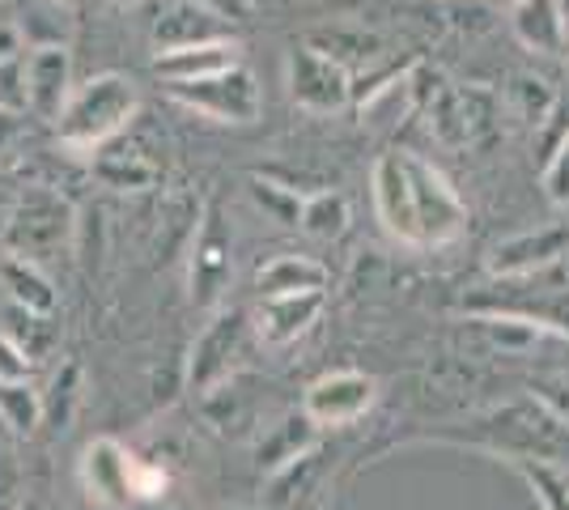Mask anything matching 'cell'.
<instances>
[{
    "label": "cell",
    "instance_id": "484cf974",
    "mask_svg": "<svg viewBox=\"0 0 569 510\" xmlns=\"http://www.w3.org/2000/svg\"><path fill=\"white\" fill-rule=\"evenodd\" d=\"M0 426L18 438L39 434V426H43V391L34 388L30 379L0 383Z\"/></svg>",
    "mask_w": 569,
    "mask_h": 510
},
{
    "label": "cell",
    "instance_id": "f1b7e54d",
    "mask_svg": "<svg viewBox=\"0 0 569 510\" xmlns=\"http://www.w3.org/2000/svg\"><path fill=\"white\" fill-rule=\"evenodd\" d=\"M302 230L310 239H323L332 243L349 230V200L340 192H315L307 196V209H302Z\"/></svg>",
    "mask_w": 569,
    "mask_h": 510
},
{
    "label": "cell",
    "instance_id": "8992f818",
    "mask_svg": "<svg viewBox=\"0 0 569 510\" xmlns=\"http://www.w3.org/2000/svg\"><path fill=\"white\" fill-rule=\"evenodd\" d=\"M403 174H408V192H412V213H417V239L421 247H447L463 234L468 226V209L459 192L451 188V179L442 170L426 162L421 153L400 149Z\"/></svg>",
    "mask_w": 569,
    "mask_h": 510
},
{
    "label": "cell",
    "instance_id": "ab89813d",
    "mask_svg": "<svg viewBox=\"0 0 569 510\" xmlns=\"http://www.w3.org/2000/svg\"><path fill=\"white\" fill-rule=\"evenodd\" d=\"M18 132V116H9V111H0V149L9 146V137Z\"/></svg>",
    "mask_w": 569,
    "mask_h": 510
},
{
    "label": "cell",
    "instance_id": "d6a6232c",
    "mask_svg": "<svg viewBox=\"0 0 569 510\" xmlns=\"http://www.w3.org/2000/svg\"><path fill=\"white\" fill-rule=\"evenodd\" d=\"M0 111H9V116L26 111V56L0 64Z\"/></svg>",
    "mask_w": 569,
    "mask_h": 510
},
{
    "label": "cell",
    "instance_id": "8d00e7d4",
    "mask_svg": "<svg viewBox=\"0 0 569 510\" xmlns=\"http://www.w3.org/2000/svg\"><path fill=\"white\" fill-rule=\"evenodd\" d=\"M22 507V477H18V463L9 451H0V510H18Z\"/></svg>",
    "mask_w": 569,
    "mask_h": 510
},
{
    "label": "cell",
    "instance_id": "5bb4252c",
    "mask_svg": "<svg viewBox=\"0 0 569 510\" xmlns=\"http://www.w3.org/2000/svg\"><path fill=\"white\" fill-rule=\"evenodd\" d=\"M375 209H379L382 230L403 247H421L417 239V213H412V192H408V174H403L400 149L382 153L375 162Z\"/></svg>",
    "mask_w": 569,
    "mask_h": 510
},
{
    "label": "cell",
    "instance_id": "ac0fdd59",
    "mask_svg": "<svg viewBox=\"0 0 569 510\" xmlns=\"http://www.w3.org/2000/svg\"><path fill=\"white\" fill-rule=\"evenodd\" d=\"M319 311H323V293H289V298H260L251 319H256V332L263 344L281 349V344L307 337Z\"/></svg>",
    "mask_w": 569,
    "mask_h": 510
},
{
    "label": "cell",
    "instance_id": "9a60e30c",
    "mask_svg": "<svg viewBox=\"0 0 569 510\" xmlns=\"http://www.w3.org/2000/svg\"><path fill=\"white\" fill-rule=\"evenodd\" d=\"M128 447L119 438H94L81 451V481L98 498L102 507H128L132 502V486H128Z\"/></svg>",
    "mask_w": 569,
    "mask_h": 510
},
{
    "label": "cell",
    "instance_id": "836d02e7",
    "mask_svg": "<svg viewBox=\"0 0 569 510\" xmlns=\"http://www.w3.org/2000/svg\"><path fill=\"white\" fill-rule=\"evenodd\" d=\"M569 137V102H557L552 107V116H548L540 128H536V149H540V167H545L548 158L557 153V149L566 146Z\"/></svg>",
    "mask_w": 569,
    "mask_h": 510
},
{
    "label": "cell",
    "instance_id": "74e56055",
    "mask_svg": "<svg viewBox=\"0 0 569 510\" xmlns=\"http://www.w3.org/2000/svg\"><path fill=\"white\" fill-rule=\"evenodd\" d=\"M196 4H204V9H213L217 18H226V22H242L247 18V0H196Z\"/></svg>",
    "mask_w": 569,
    "mask_h": 510
},
{
    "label": "cell",
    "instance_id": "6da1fadb",
    "mask_svg": "<svg viewBox=\"0 0 569 510\" xmlns=\"http://www.w3.org/2000/svg\"><path fill=\"white\" fill-rule=\"evenodd\" d=\"M403 447H459V451H485L506 463H569V421L545 396H515L485 413H472L455 426L429 430V434L403 438Z\"/></svg>",
    "mask_w": 569,
    "mask_h": 510
},
{
    "label": "cell",
    "instance_id": "4fadbf2b",
    "mask_svg": "<svg viewBox=\"0 0 569 510\" xmlns=\"http://www.w3.org/2000/svg\"><path fill=\"white\" fill-rule=\"evenodd\" d=\"M72 56L64 43H39L26 56V111L56 123L72 98Z\"/></svg>",
    "mask_w": 569,
    "mask_h": 510
},
{
    "label": "cell",
    "instance_id": "e0dca14e",
    "mask_svg": "<svg viewBox=\"0 0 569 510\" xmlns=\"http://www.w3.org/2000/svg\"><path fill=\"white\" fill-rule=\"evenodd\" d=\"M238 64H242V48L234 39H217V43L162 51L153 60V73L162 77L167 86H188V81H204V77H217L226 69H238Z\"/></svg>",
    "mask_w": 569,
    "mask_h": 510
},
{
    "label": "cell",
    "instance_id": "f546056e",
    "mask_svg": "<svg viewBox=\"0 0 569 510\" xmlns=\"http://www.w3.org/2000/svg\"><path fill=\"white\" fill-rule=\"evenodd\" d=\"M557 102H561V98H557V90L548 86L545 77L522 73V77L510 81V107H515V116H519L531 132L552 116V107H557Z\"/></svg>",
    "mask_w": 569,
    "mask_h": 510
},
{
    "label": "cell",
    "instance_id": "7c38bea8",
    "mask_svg": "<svg viewBox=\"0 0 569 510\" xmlns=\"http://www.w3.org/2000/svg\"><path fill=\"white\" fill-rule=\"evenodd\" d=\"M489 277L515 281V277H536L548 268L569 264V226H540V230H522L493 243L489 251Z\"/></svg>",
    "mask_w": 569,
    "mask_h": 510
},
{
    "label": "cell",
    "instance_id": "4316f807",
    "mask_svg": "<svg viewBox=\"0 0 569 510\" xmlns=\"http://www.w3.org/2000/svg\"><path fill=\"white\" fill-rule=\"evenodd\" d=\"M247 196L256 200V209H263L277 226H302V209H307V196L293 183H281L272 174H251L247 179Z\"/></svg>",
    "mask_w": 569,
    "mask_h": 510
},
{
    "label": "cell",
    "instance_id": "e575fe53",
    "mask_svg": "<svg viewBox=\"0 0 569 510\" xmlns=\"http://www.w3.org/2000/svg\"><path fill=\"white\" fill-rule=\"evenodd\" d=\"M540 183H545V196L552 204H569V137L566 146L540 167Z\"/></svg>",
    "mask_w": 569,
    "mask_h": 510
},
{
    "label": "cell",
    "instance_id": "7bdbcfd3",
    "mask_svg": "<svg viewBox=\"0 0 569 510\" xmlns=\"http://www.w3.org/2000/svg\"><path fill=\"white\" fill-rule=\"evenodd\" d=\"M230 510H260V507H230Z\"/></svg>",
    "mask_w": 569,
    "mask_h": 510
},
{
    "label": "cell",
    "instance_id": "9c48e42d",
    "mask_svg": "<svg viewBox=\"0 0 569 510\" xmlns=\"http://www.w3.org/2000/svg\"><path fill=\"white\" fill-rule=\"evenodd\" d=\"M174 102H183L191 111L209 116L217 123H251L260 116V86L251 69H226L204 81H188V86H167Z\"/></svg>",
    "mask_w": 569,
    "mask_h": 510
},
{
    "label": "cell",
    "instance_id": "1f68e13d",
    "mask_svg": "<svg viewBox=\"0 0 569 510\" xmlns=\"http://www.w3.org/2000/svg\"><path fill=\"white\" fill-rule=\"evenodd\" d=\"M128 486H132V502H153V498H162L170 489V477L162 463L128 456Z\"/></svg>",
    "mask_w": 569,
    "mask_h": 510
},
{
    "label": "cell",
    "instance_id": "b9f144b4",
    "mask_svg": "<svg viewBox=\"0 0 569 510\" xmlns=\"http://www.w3.org/2000/svg\"><path fill=\"white\" fill-rule=\"evenodd\" d=\"M119 9H132V4H141V0H116Z\"/></svg>",
    "mask_w": 569,
    "mask_h": 510
},
{
    "label": "cell",
    "instance_id": "ba28073f",
    "mask_svg": "<svg viewBox=\"0 0 569 510\" xmlns=\"http://www.w3.org/2000/svg\"><path fill=\"white\" fill-rule=\"evenodd\" d=\"M247 328H251V316L242 307H226L217 311L204 332L196 337L188 358V391L196 396H209L217 391L238 366V353H242V340H247Z\"/></svg>",
    "mask_w": 569,
    "mask_h": 510
},
{
    "label": "cell",
    "instance_id": "4dcf8cb0",
    "mask_svg": "<svg viewBox=\"0 0 569 510\" xmlns=\"http://www.w3.org/2000/svg\"><path fill=\"white\" fill-rule=\"evenodd\" d=\"M4 337L18 340L30 362H43V358L51 353V344H56V337H60V323H56L51 316H34V311L13 307V323H9Z\"/></svg>",
    "mask_w": 569,
    "mask_h": 510
},
{
    "label": "cell",
    "instance_id": "60d3db41",
    "mask_svg": "<svg viewBox=\"0 0 569 510\" xmlns=\"http://www.w3.org/2000/svg\"><path fill=\"white\" fill-rule=\"evenodd\" d=\"M561 18H566V56H569V0H561Z\"/></svg>",
    "mask_w": 569,
    "mask_h": 510
},
{
    "label": "cell",
    "instance_id": "8fae6325",
    "mask_svg": "<svg viewBox=\"0 0 569 510\" xmlns=\"http://www.w3.org/2000/svg\"><path fill=\"white\" fill-rule=\"evenodd\" d=\"M289 98L298 107H307L315 116H332L353 107V73L340 69L336 60H328L323 51H315L310 43L289 51Z\"/></svg>",
    "mask_w": 569,
    "mask_h": 510
},
{
    "label": "cell",
    "instance_id": "277c9868",
    "mask_svg": "<svg viewBox=\"0 0 569 510\" xmlns=\"http://www.w3.org/2000/svg\"><path fill=\"white\" fill-rule=\"evenodd\" d=\"M0 243L13 260L43 268L77 243V209L51 188H26L0 226Z\"/></svg>",
    "mask_w": 569,
    "mask_h": 510
},
{
    "label": "cell",
    "instance_id": "52a82bcc",
    "mask_svg": "<svg viewBox=\"0 0 569 510\" xmlns=\"http://www.w3.org/2000/svg\"><path fill=\"white\" fill-rule=\"evenodd\" d=\"M188 256L191 302L196 307H217L230 290V277H234V230H230L217 200H204V213H200Z\"/></svg>",
    "mask_w": 569,
    "mask_h": 510
},
{
    "label": "cell",
    "instance_id": "2e32d148",
    "mask_svg": "<svg viewBox=\"0 0 569 510\" xmlns=\"http://www.w3.org/2000/svg\"><path fill=\"white\" fill-rule=\"evenodd\" d=\"M226 30H230V22L217 18L213 9H204V4H196V0H170L167 13H158V22H153V43H158V56H162V51L230 39Z\"/></svg>",
    "mask_w": 569,
    "mask_h": 510
},
{
    "label": "cell",
    "instance_id": "cb8c5ba5",
    "mask_svg": "<svg viewBox=\"0 0 569 510\" xmlns=\"http://www.w3.org/2000/svg\"><path fill=\"white\" fill-rule=\"evenodd\" d=\"M0 290L9 293L13 307H22V311L56 316V286L43 277V268L39 264H26V260L4 256V260H0Z\"/></svg>",
    "mask_w": 569,
    "mask_h": 510
},
{
    "label": "cell",
    "instance_id": "3957f363",
    "mask_svg": "<svg viewBox=\"0 0 569 510\" xmlns=\"http://www.w3.org/2000/svg\"><path fill=\"white\" fill-rule=\"evenodd\" d=\"M137 107H141V94L128 77L98 73L72 90L64 116L56 120V137H60V146L77 149V153H98L128 128Z\"/></svg>",
    "mask_w": 569,
    "mask_h": 510
},
{
    "label": "cell",
    "instance_id": "603a6c76",
    "mask_svg": "<svg viewBox=\"0 0 569 510\" xmlns=\"http://www.w3.org/2000/svg\"><path fill=\"white\" fill-rule=\"evenodd\" d=\"M315 51H323L328 60H336L340 69L349 73H366L382 60V39L379 34H366V30H349V26H336V30H319L307 39Z\"/></svg>",
    "mask_w": 569,
    "mask_h": 510
},
{
    "label": "cell",
    "instance_id": "d590c367",
    "mask_svg": "<svg viewBox=\"0 0 569 510\" xmlns=\"http://www.w3.org/2000/svg\"><path fill=\"white\" fill-rule=\"evenodd\" d=\"M30 374H34V362L26 358V349L0 332V383H18V379H30Z\"/></svg>",
    "mask_w": 569,
    "mask_h": 510
},
{
    "label": "cell",
    "instance_id": "44dd1931",
    "mask_svg": "<svg viewBox=\"0 0 569 510\" xmlns=\"http://www.w3.org/2000/svg\"><path fill=\"white\" fill-rule=\"evenodd\" d=\"M260 298H289V293H323L328 290V268L310 256H272L256 272Z\"/></svg>",
    "mask_w": 569,
    "mask_h": 510
},
{
    "label": "cell",
    "instance_id": "d6986e66",
    "mask_svg": "<svg viewBox=\"0 0 569 510\" xmlns=\"http://www.w3.org/2000/svg\"><path fill=\"white\" fill-rule=\"evenodd\" d=\"M510 30L536 56H566V18L561 0H519L510 4Z\"/></svg>",
    "mask_w": 569,
    "mask_h": 510
},
{
    "label": "cell",
    "instance_id": "f35d334b",
    "mask_svg": "<svg viewBox=\"0 0 569 510\" xmlns=\"http://www.w3.org/2000/svg\"><path fill=\"white\" fill-rule=\"evenodd\" d=\"M22 56V34H18V26L0 22V64L4 60H18Z\"/></svg>",
    "mask_w": 569,
    "mask_h": 510
},
{
    "label": "cell",
    "instance_id": "ffe728a7",
    "mask_svg": "<svg viewBox=\"0 0 569 510\" xmlns=\"http://www.w3.org/2000/svg\"><path fill=\"white\" fill-rule=\"evenodd\" d=\"M315 438H319V426H315L302 409L281 417V421L260 438V447H256V468H260L263 477H277L281 468H289V463L302 460L307 451H315Z\"/></svg>",
    "mask_w": 569,
    "mask_h": 510
},
{
    "label": "cell",
    "instance_id": "7402d4cb",
    "mask_svg": "<svg viewBox=\"0 0 569 510\" xmlns=\"http://www.w3.org/2000/svg\"><path fill=\"white\" fill-rule=\"evenodd\" d=\"M94 179L116 188V192H144V188H153L162 179V170L153 167L141 149L111 141V146H102L94 153Z\"/></svg>",
    "mask_w": 569,
    "mask_h": 510
},
{
    "label": "cell",
    "instance_id": "ee69618b",
    "mask_svg": "<svg viewBox=\"0 0 569 510\" xmlns=\"http://www.w3.org/2000/svg\"><path fill=\"white\" fill-rule=\"evenodd\" d=\"M510 4H519V0H510Z\"/></svg>",
    "mask_w": 569,
    "mask_h": 510
},
{
    "label": "cell",
    "instance_id": "30bf717a",
    "mask_svg": "<svg viewBox=\"0 0 569 510\" xmlns=\"http://www.w3.org/2000/svg\"><path fill=\"white\" fill-rule=\"evenodd\" d=\"M375 400H379V383L366 370H328L307 388L302 413L319 430H336V426H357L375 409Z\"/></svg>",
    "mask_w": 569,
    "mask_h": 510
},
{
    "label": "cell",
    "instance_id": "83f0119b",
    "mask_svg": "<svg viewBox=\"0 0 569 510\" xmlns=\"http://www.w3.org/2000/svg\"><path fill=\"white\" fill-rule=\"evenodd\" d=\"M515 477L531 489V498L540 502V510H569V472L561 463H510Z\"/></svg>",
    "mask_w": 569,
    "mask_h": 510
},
{
    "label": "cell",
    "instance_id": "7a4b0ae2",
    "mask_svg": "<svg viewBox=\"0 0 569 510\" xmlns=\"http://www.w3.org/2000/svg\"><path fill=\"white\" fill-rule=\"evenodd\" d=\"M463 311L527 319L531 328H540L548 337L569 340V264L536 272V277H515V281L489 277L485 286L463 293Z\"/></svg>",
    "mask_w": 569,
    "mask_h": 510
},
{
    "label": "cell",
    "instance_id": "5b68a950",
    "mask_svg": "<svg viewBox=\"0 0 569 510\" xmlns=\"http://www.w3.org/2000/svg\"><path fill=\"white\" fill-rule=\"evenodd\" d=\"M438 141L489 153L501 137V98L489 86H442L426 107Z\"/></svg>",
    "mask_w": 569,
    "mask_h": 510
},
{
    "label": "cell",
    "instance_id": "d4e9b609",
    "mask_svg": "<svg viewBox=\"0 0 569 510\" xmlns=\"http://www.w3.org/2000/svg\"><path fill=\"white\" fill-rule=\"evenodd\" d=\"M77 404H81V366L69 358V362H60L51 370L48 388H43V426L51 434H64L72 426Z\"/></svg>",
    "mask_w": 569,
    "mask_h": 510
}]
</instances>
